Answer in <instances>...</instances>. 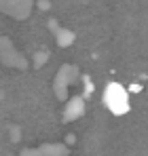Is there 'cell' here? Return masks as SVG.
Masks as SVG:
<instances>
[{
    "label": "cell",
    "instance_id": "6da1fadb",
    "mask_svg": "<svg viewBox=\"0 0 148 156\" xmlns=\"http://www.w3.org/2000/svg\"><path fill=\"white\" fill-rule=\"evenodd\" d=\"M106 101H108V105H110L114 112L121 114V112L127 110V93H125L119 84H112V87L108 89V93H106Z\"/></svg>",
    "mask_w": 148,
    "mask_h": 156
}]
</instances>
